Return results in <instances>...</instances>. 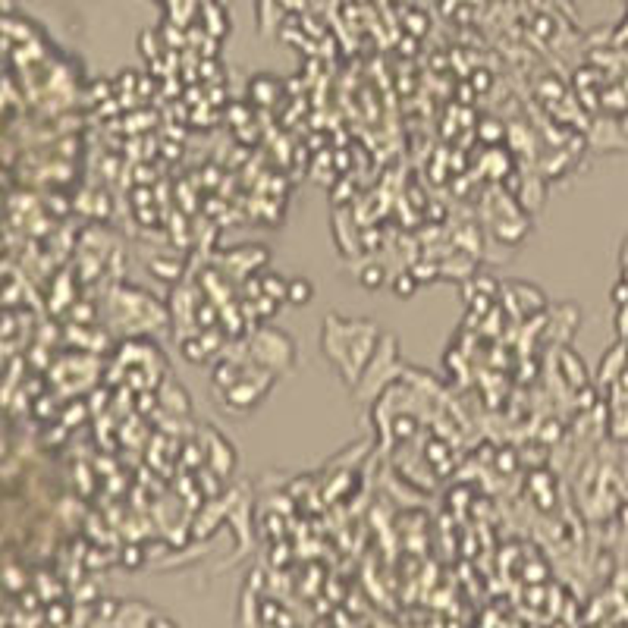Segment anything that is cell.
<instances>
[{"instance_id": "cell-1", "label": "cell", "mask_w": 628, "mask_h": 628, "mask_svg": "<svg viewBox=\"0 0 628 628\" xmlns=\"http://www.w3.org/2000/svg\"><path fill=\"white\" fill-rule=\"evenodd\" d=\"M296 302H305V299H312V286H305V283H299L296 286V296H292Z\"/></svg>"}]
</instances>
